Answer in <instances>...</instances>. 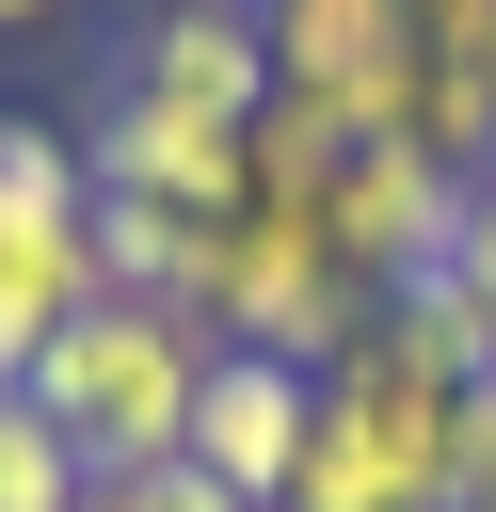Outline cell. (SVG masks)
Masks as SVG:
<instances>
[{
    "label": "cell",
    "instance_id": "obj_1",
    "mask_svg": "<svg viewBox=\"0 0 496 512\" xmlns=\"http://www.w3.org/2000/svg\"><path fill=\"white\" fill-rule=\"evenodd\" d=\"M448 416H464V368H432L416 336H352L320 368V416H304V464L272 512H448Z\"/></svg>",
    "mask_w": 496,
    "mask_h": 512
},
{
    "label": "cell",
    "instance_id": "obj_5",
    "mask_svg": "<svg viewBox=\"0 0 496 512\" xmlns=\"http://www.w3.org/2000/svg\"><path fill=\"white\" fill-rule=\"evenodd\" d=\"M448 224H464V176L432 160V144H400V128H368L352 160H336V192H320V240H336V272L384 304V288H416V272H448Z\"/></svg>",
    "mask_w": 496,
    "mask_h": 512
},
{
    "label": "cell",
    "instance_id": "obj_13",
    "mask_svg": "<svg viewBox=\"0 0 496 512\" xmlns=\"http://www.w3.org/2000/svg\"><path fill=\"white\" fill-rule=\"evenodd\" d=\"M448 288L480 304V336H496V176H464V224H448Z\"/></svg>",
    "mask_w": 496,
    "mask_h": 512
},
{
    "label": "cell",
    "instance_id": "obj_8",
    "mask_svg": "<svg viewBox=\"0 0 496 512\" xmlns=\"http://www.w3.org/2000/svg\"><path fill=\"white\" fill-rule=\"evenodd\" d=\"M112 80H144V96H176V112L256 128V112H272V16H256V0H144Z\"/></svg>",
    "mask_w": 496,
    "mask_h": 512
},
{
    "label": "cell",
    "instance_id": "obj_3",
    "mask_svg": "<svg viewBox=\"0 0 496 512\" xmlns=\"http://www.w3.org/2000/svg\"><path fill=\"white\" fill-rule=\"evenodd\" d=\"M96 304V160L48 112H0V384Z\"/></svg>",
    "mask_w": 496,
    "mask_h": 512
},
{
    "label": "cell",
    "instance_id": "obj_7",
    "mask_svg": "<svg viewBox=\"0 0 496 512\" xmlns=\"http://www.w3.org/2000/svg\"><path fill=\"white\" fill-rule=\"evenodd\" d=\"M80 160H96V192L176 208V224H224V208H240V128H224V112H176V96H144V80H112V96L80 112Z\"/></svg>",
    "mask_w": 496,
    "mask_h": 512
},
{
    "label": "cell",
    "instance_id": "obj_6",
    "mask_svg": "<svg viewBox=\"0 0 496 512\" xmlns=\"http://www.w3.org/2000/svg\"><path fill=\"white\" fill-rule=\"evenodd\" d=\"M272 16V96H320L336 128L416 112V0H256Z\"/></svg>",
    "mask_w": 496,
    "mask_h": 512
},
{
    "label": "cell",
    "instance_id": "obj_14",
    "mask_svg": "<svg viewBox=\"0 0 496 512\" xmlns=\"http://www.w3.org/2000/svg\"><path fill=\"white\" fill-rule=\"evenodd\" d=\"M48 16H80V0H0V32H48Z\"/></svg>",
    "mask_w": 496,
    "mask_h": 512
},
{
    "label": "cell",
    "instance_id": "obj_4",
    "mask_svg": "<svg viewBox=\"0 0 496 512\" xmlns=\"http://www.w3.org/2000/svg\"><path fill=\"white\" fill-rule=\"evenodd\" d=\"M208 336L224 352H288V368H336L368 336V288L336 272L320 208H224L208 224Z\"/></svg>",
    "mask_w": 496,
    "mask_h": 512
},
{
    "label": "cell",
    "instance_id": "obj_12",
    "mask_svg": "<svg viewBox=\"0 0 496 512\" xmlns=\"http://www.w3.org/2000/svg\"><path fill=\"white\" fill-rule=\"evenodd\" d=\"M448 512H496V368H480L464 416H448Z\"/></svg>",
    "mask_w": 496,
    "mask_h": 512
},
{
    "label": "cell",
    "instance_id": "obj_9",
    "mask_svg": "<svg viewBox=\"0 0 496 512\" xmlns=\"http://www.w3.org/2000/svg\"><path fill=\"white\" fill-rule=\"evenodd\" d=\"M304 416H320V368H288V352H208V384H192V464L272 512L288 464H304Z\"/></svg>",
    "mask_w": 496,
    "mask_h": 512
},
{
    "label": "cell",
    "instance_id": "obj_11",
    "mask_svg": "<svg viewBox=\"0 0 496 512\" xmlns=\"http://www.w3.org/2000/svg\"><path fill=\"white\" fill-rule=\"evenodd\" d=\"M80 512H256V496H224V480L176 448V464H96V480H80Z\"/></svg>",
    "mask_w": 496,
    "mask_h": 512
},
{
    "label": "cell",
    "instance_id": "obj_15",
    "mask_svg": "<svg viewBox=\"0 0 496 512\" xmlns=\"http://www.w3.org/2000/svg\"><path fill=\"white\" fill-rule=\"evenodd\" d=\"M80 16H144V0H80Z\"/></svg>",
    "mask_w": 496,
    "mask_h": 512
},
{
    "label": "cell",
    "instance_id": "obj_10",
    "mask_svg": "<svg viewBox=\"0 0 496 512\" xmlns=\"http://www.w3.org/2000/svg\"><path fill=\"white\" fill-rule=\"evenodd\" d=\"M80 448H64V416L32 400V384H0V512H80Z\"/></svg>",
    "mask_w": 496,
    "mask_h": 512
},
{
    "label": "cell",
    "instance_id": "obj_2",
    "mask_svg": "<svg viewBox=\"0 0 496 512\" xmlns=\"http://www.w3.org/2000/svg\"><path fill=\"white\" fill-rule=\"evenodd\" d=\"M208 320H176V304H128V288H96L16 384L64 416V448L80 464H176L192 448V384H208Z\"/></svg>",
    "mask_w": 496,
    "mask_h": 512
}]
</instances>
